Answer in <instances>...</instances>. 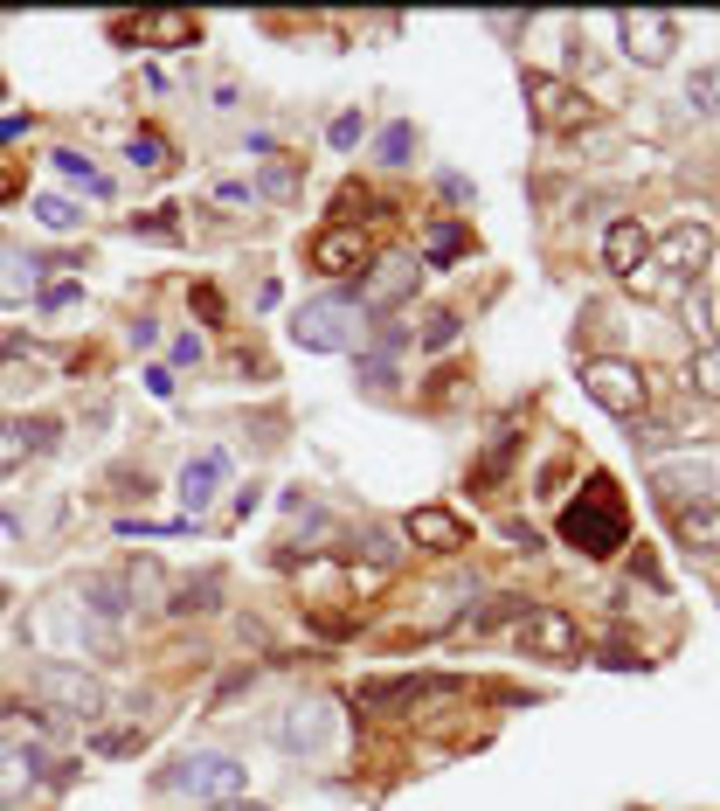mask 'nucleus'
Here are the masks:
<instances>
[{
	"label": "nucleus",
	"mask_w": 720,
	"mask_h": 811,
	"mask_svg": "<svg viewBox=\"0 0 720 811\" xmlns=\"http://www.w3.org/2000/svg\"><path fill=\"white\" fill-rule=\"evenodd\" d=\"M644 257H651V236H644L637 222H610V236H603V263H610L617 278H637Z\"/></svg>",
	"instance_id": "18"
},
{
	"label": "nucleus",
	"mask_w": 720,
	"mask_h": 811,
	"mask_svg": "<svg viewBox=\"0 0 720 811\" xmlns=\"http://www.w3.org/2000/svg\"><path fill=\"white\" fill-rule=\"evenodd\" d=\"M125 160H132V167H146V174H153V167H166V146L153 139V132H132V139H125Z\"/></svg>",
	"instance_id": "28"
},
{
	"label": "nucleus",
	"mask_w": 720,
	"mask_h": 811,
	"mask_svg": "<svg viewBox=\"0 0 720 811\" xmlns=\"http://www.w3.org/2000/svg\"><path fill=\"white\" fill-rule=\"evenodd\" d=\"M35 382H42V361H35V354H22V347H14L8 361H0V389H35Z\"/></svg>",
	"instance_id": "26"
},
{
	"label": "nucleus",
	"mask_w": 720,
	"mask_h": 811,
	"mask_svg": "<svg viewBox=\"0 0 720 811\" xmlns=\"http://www.w3.org/2000/svg\"><path fill=\"white\" fill-rule=\"evenodd\" d=\"M513 617H526V597H492L485 611H471L458 617V638H485L492 625H513Z\"/></svg>",
	"instance_id": "21"
},
{
	"label": "nucleus",
	"mask_w": 720,
	"mask_h": 811,
	"mask_svg": "<svg viewBox=\"0 0 720 811\" xmlns=\"http://www.w3.org/2000/svg\"><path fill=\"white\" fill-rule=\"evenodd\" d=\"M132 230H139V236H160V243H174V236H181V230H174V216H166V209L139 216V222H132Z\"/></svg>",
	"instance_id": "36"
},
{
	"label": "nucleus",
	"mask_w": 720,
	"mask_h": 811,
	"mask_svg": "<svg viewBox=\"0 0 720 811\" xmlns=\"http://www.w3.org/2000/svg\"><path fill=\"white\" fill-rule=\"evenodd\" d=\"M139 35H146V42H160V49H174V42H195V14H146V22H139Z\"/></svg>",
	"instance_id": "22"
},
{
	"label": "nucleus",
	"mask_w": 720,
	"mask_h": 811,
	"mask_svg": "<svg viewBox=\"0 0 720 811\" xmlns=\"http://www.w3.org/2000/svg\"><path fill=\"white\" fill-rule=\"evenodd\" d=\"M222 479H229V451H201V458L181 471V506H187V514H201V506L215 500Z\"/></svg>",
	"instance_id": "16"
},
{
	"label": "nucleus",
	"mask_w": 720,
	"mask_h": 811,
	"mask_svg": "<svg viewBox=\"0 0 720 811\" xmlns=\"http://www.w3.org/2000/svg\"><path fill=\"white\" fill-rule=\"evenodd\" d=\"M520 646H526V659H555V666H568V659L582 652V625L561 611V603H534V611L520 617Z\"/></svg>",
	"instance_id": "7"
},
{
	"label": "nucleus",
	"mask_w": 720,
	"mask_h": 811,
	"mask_svg": "<svg viewBox=\"0 0 720 811\" xmlns=\"http://www.w3.org/2000/svg\"><path fill=\"white\" fill-rule=\"evenodd\" d=\"M84 285H77V278H55V285H42V292H35V306H42V312H63L70 306V298H77Z\"/></svg>",
	"instance_id": "33"
},
{
	"label": "nucleus",
	"mask_w": 720,
	"mask_h": 811,
	"mask_svg": "<svg viewBox=\"0 0 720 811\" xmlns=\"http://www.w3.org/2000/svg\"><path fill=\"white\" fill-rule=\"evenodd\" d=\"M55 167H63V174H70V181H84V187H90V195H104V187H111V181H104V174H98V167H90L84 153H55Z\"/></svg>",
	"instance_id": "31"
},
{
	"label": "nucleus",
	"mask_w": 720,
	"mask_h": 811,
	"mask_svg": "<svg viewBox=\"0 0 720 811\" xmlns=\"http://www.w3.org/2000/svg\"><path fill=\"white\" fill-rule=\"evenodd\" d=\"M686 382H693L699 395H713V403H720V347H699V354H693Z\"/></svg>",
	"instance_id": "27"
},
{
	"label": "nucleus",
	"mask_w": 720,
	"mask_h": 811,
	"mask_svg": "<svg viewBox=\"0 0 720 811\" xmlns=\"http://www.w3.org/2000/svg\"><path fill=\"white\" fill-rule=\"evenodd\" d=\"M42 451H55V423H0V471L42 458Z\"/></svg>",
	"instance_id": "17"
},
{
	"label": "nucleus",
	"mask_w": 720,
	"mask_h": 811,
	"mask_svg": "<svg viewBox=\"0 0 720 811\" xmlns=\"http://www.w3.org/2000/svg\"><path fill=\"white\" fill-rule=\"evenodd\" d=\"M561 541H568V549H582L589 562L617 555L623 541H631V514H623V493H617L610 479H589V493L568 500V514H561Z\"/></svg>",
	"instance_id": "1"
},
{
	"label": "nucleus",
	"mask_w": 720,
	"mask_h": 811,
	"mask_svg": "<svg viewBox=\"0 0 720 811\" xmlns=\"http://www.w3.org/2000/svg\"><path fill=\"white\" fill-rule=\"evenodd\" d=\"M14 195H22V181H14V174H0V201H14Z\"/></svg>",
	"instance_id": "38"
},
{
	"label": "nucleus",
	"mask_w": 720,
	"mask_h": 811,
	"mask_svg": "<svg viewBox=\"0 0 720 811\" xmlns=\"http://www.w3.org/2000/svg\"><path fill=\"white\" fill-rule=\"evenodd\" d=\"M415 278H423V263L402 257V250H388V257L368 263V278H360V298H353V306H360V312H388V306H402V298L415 292Z\"/></svg>",
	"instance_id": "9"
},
{
	"label": "nucleus",
	"mask_w": 720,
	"mask_h": 811,
	"mask_svg": "<svg viewBox=\"0 0 720 811\" xmlns=\"http://www.w3.org/2000/svg\"><path fill=\"white\" fill-rule=\"evenodd\" d=\"M458 333H464V319H458V312H430V327H423V347H430V354H444L450 341H458Z\"/></svg>",
	"instance_id": "29"
},
{
	"label": "nucleus",
	"mask_w": 720,
	"mask_h": 811,
	"mask_svg": "<svg viewBox=\"0 0 720 811\" xmlns=\"http://www.w3.org/2000/svg\"><path fill=\"white\" fill-rule=\"evenodd\" d=\"M513 451H520V430H513V423H499V430H492V444H485V465H479V486H492V479H499V471H506V465H513Z\"/></svg>",
	"instance_id": "23"
},
{
	"label": "nucleus",
	"mask_w": 720,
	"mask_h": 811,
	"mask_svg": "<svg viewBox=\"0 0 720 811\" xmlns=\"http://www.w3.org/2000/svg\"><path fill=\"white\" fill-rule=\"evenodd\" d=\"M582 389H589V403H603L610 417H644V403H651V382L631 368V361H582Z\"/></svg>",
	"instance_id": "5"
},
{
	"label": "nucleus",
	"mask_w": 720,
	"mask_h": 811,
	"mask_svg": "<svg viewBox=\"0 0 720 811\" xmlns=\"http://www.w3.org/2000/svg\"><path fill=\"white\" fill-rule=\"evenodd\" d=\"M658 257H666V271H679V278H699V263L713 257V236L699 230V222H679V230H666V243H658Z\"/></svg>",
	"instance_id": "15"
},
{
	"label": "nucleus",
	"mask_w": 720,
	"mask_h": 811,
	"mask_svg": "<svg viewBox=\"0 0 720 811\" xmlns=\"http://www.w3.org/2000/svg\"><path fill=\"white\" fill-rule=\"evenodd\" d=\"M464 222H430V236H423V257L430 263H450V257H464Z\"/></svg>",
	"instance_id": "24"
},
{
	"label": "nucleus",
	"mask_w": 720,
	"mask_h": 811,
	"mask_svg": "<svg viewBox=\"0 0 720 811\" xmlns=\"http://www.w3.org/2000/svg\"><path fill=\"white\" fill-rule=\"evenodd\" d=\"M437 693H458V680L444 673H415V680H360L353 687V708H415V701H437Z\"/></svg>",
	"instance_id": "12"
},
{
	"label": "nucleus",
	"mask_w": 720,
	"mask_h": 811,
	"mask_svg": "<svg viewBox=\"0 0 720 811\" xmlns=\"http://www.w3.org/2000/svg\"><path fill=\"white\" fill-rule=\"evenodd\" d=\"M353 139H360V111H347V119H333V146H339V153H347Z\"/></svg>",
	"instance_id": "37"
},
{
	"label": "nucleus",
	"mask_w": 720,
	"mask_h": 811,
	"mask_svg": "<svg viewBox=\"0 0 720 811\" xmlns=\"http://www.w3.org/2000/svg\"><path fill=\"white\" fill-rule=\"evenodd\" d=\"M520 90H526V105H534V119L547 132H582L596 119V105L582 98L568 77H547V70H520Z\"/></svg>",
	"instance_id": "4"
},
{
	"label": "nucleus",
	"mask_w": 720,
	"mask_h": 811,
	"mask_svg": "<svg viewBox=\"0 0 720 811\" xmlns=\"http://www.w3.org/2000/svg\"><path fill=\"white\" fill-rule=\"evenodd\" d=\"M215 811H263V804H243V798H229V804H215Z\"/></svg>",
	"instance_id": "39"
},
{
	"label": "nucleus",
	"mask_w": 720,
	"mask_h": 811,
	"mask_svg": "<svg viewBox=\"0 0 720 811\" xmlns=\"http://www.w3.org/2000/svg\"><path fill=\"white\" fill-rule=\"evenodd\" d=\"M686 105L707 111V119H720V63H707V70H693V77H686Z\"/></svg>",
	"instance_id": "25"
},
{
	"label": "nucleus",
	"mask_w": 720,
	"mask_h": 811,
	"mask_svg": "<svg viewBox=\"0 0 720 811\" xmlns=\"http://www.w3.org/2000/svg\"><path fill=\"white\" fill-rule=\"evenodd\" d=\"M160 784H166V790H195V798L229 804L236 790H243V763H236V757H222V749H195V757H181Z\"/></svg>",
	"instance_id": "6"
},
{
	"label": "nucleus",
	"mask_w": 720,
	"mask_h": 811,
	"mask_svg": "<svg viewBox=\"0 0 720 811\" xmlns=\"http://www.w3.org/2000/svg\"><path fill=\"white\" fill-rule=\"evenodd\" d=\"M672 534L686 541V549L713 555V549H720V500H693V506H679V514H672Z\"/></svg>",
	"instance_id": "19"
},
{
	"label": "nucleus",
	"mask_w": 720,
	"mask_h": 811,
	"mask_svg": "<svg viewBox=\"0 0 720 811\" xmlns=\"http://www.w3.org/2000/svg\"><path fill=\"white\" fill-rule=\"evenodd\" d=\"M271 735H277V749H291V757H298V749H319V735H326V714H319L312 701H298V708H284V722H277Z\"/></svg>",
	"instance_id": "20"
},
{
	"label": "nucleus",
	"mask_w": 720,
	"mask_h": 811,
	"mask_svg": "<svg viewBox=\"0 0 720 811\" xmlns=\"http://www.w3.org/2000/svg\"><path fill=\"white\" fill-rule=\"evenodd\" d=\"M28 693L49 701L55 714H77V722H98L104 714V687L90 680L84 666H70V659H42V666L28 673Z\"/></svg>",
	"instance_id": "2"
},
{
	"label": "nucleus",
	"mask_w": 720,
	"mask_h": 811,
	"mask_svg": "<svg viewBox=\"0 0 720 811\" xmlns=\"http://www.w3.org/2000/svg\"><path fill=\"white\" fill-rule=\"evenodd\" d=\"M402 534L415 541V549H430V555H458L471 541V527L450 514V506H415V514L402 520Z\"/></svg>",
	"instance_id": "13"
},
{
	"label": "nucleus",
	"mask_w": 720,
	"mask_h": 811,
	"mask_svg": "<svg viewBox=\"0 0 720 811\" xmlns=\"http://www.w3.org/2000/svg\"><path fill=\"white\" fill-rule=\"evenodd\" d=\"M353 327H360V306L347 292H333V298H312V306L291 319V341L306 354H339V347H353Z\"/></svg>",
	"instance_id": "3"
},
{
	"label": "nucleus",
	"mask_w": 720,
	"mask_h": 811,
	"mask_svg": "<svg viewBox=\"0 0 720 811\" xmlns=\"http://www.w3.org/2000/svg\"><path fill=\"white\" fill-rule=\"evenodd\" d=\"M42 749L35 742H14V735H0V811H22L35 790H42Z\"/></svg>",
	"instance_id": "10"
},
{
	"label": "nucleus",
	"mask_w": 720,
	"mask_h": 811,
	"mask_svg": "<svg viewBox=\"0 0 720 811\" xmlns=\"http://www.w3.org/2000/svg\"><path fill=\"white\" fill-rule=\"evenodd\" d=\"M42 292V257H28L22 243H0V306H28Z\"/></svg>",
	"instance_id": "14"
},
{
	"label": "nucleus",
	"mask_w": 720,
	"mask_h": 811,
	"mask_svg": "<svg viewBox=\"0 0 720 811\" xmlns=\"http://www.w3.org/2000/svg\"><path fill=\"white\" fill-rule=\"evenodd\" d=\"M368 562H374V569H395V562H402V549H395L388 527H368Z\"/></svg>",
	"instance_id": "32"
},
{
	"label": "nucleus",
	"mask_w": 720,
	"mask_h": 811,
	"mask_svg": "<svg viewBox=\"0 0 720 811\" xmlns=\"http://www.w3.org/2000/svg\"><path fill=\"white\" fill-rule=\"evenodd\" d=\"M306 263H312V271H326V278H347V271H368L374 250H368V236H360L353 222H333V230H319L306 243Z\"/></svg>",
	"instance_id": "11"
},
{
	"label": "nucleus",
	"mask_w": 720,
	"mask_h": 811,
	"mask_svg": "<svg viewBox=\"0 0 720 811\" xmlns=\"http://www.w3.org/2000/svg\"><path fill=\"white\" fill-rule=\"evenodd\" d=\"M409 146H415V132H409V125H388V132H382V160H388V167H402V160H409Z\"/></svg>",
	"instance_id": "34"
},
{
	"label": "nucleus",
	"mask_w": 720,
	"mask_h": 811,
	"mask_svg": "<svg viewBox=\"0 0 720 811\" xmlns=\"http://www.w3.org/2000/svg\"><path fill=\"white\" fill-rule=\"evenodd\" d=\"M35 216H42V230H77V222H84L63 195H42V201H35Z\"/></svg>",
	"instance_id": "30"
},
{
	"label": "nucleus",
	"mask_w": 720,
	"mask_h": 811,
	"mask_svg": "<svg viewBox=\"0 0 720 811\" xmlns=\"http://www.w3.org/2000/svg\"><path fill=\"white\" fill-rule=\"evenodd\" d=\"M617 28H623V56H631V63H644V70L672 63V49H679V22H672V14L623 8V14H617Z\"/></svg>",
	"instance_id": "8"
},
{
	"label": "nucleus",
	"mask_w": 720,
	"mask_h": 811,
	"mask_svg": "<svg viewBox=\"0 0 720 811\" xmlns=\"http://www.w3.org/2000/svg\"><path fill=\"white\" fill-rule=\"evenodd\" d=\"M208 597H215V576H201V582H187V590L174 597V611H208Z\"/></svg>",
	"instance_id": "35"
}]
</instances>
